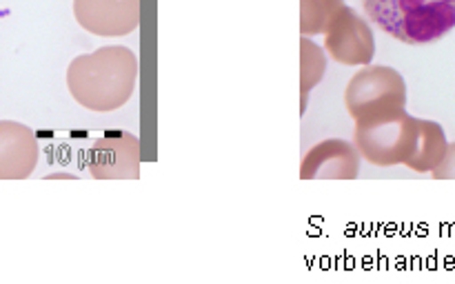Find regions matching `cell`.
Wrapping results in <instances>:
<instances>
[{
	"label": "cell",
	"instance_id": "10",
	"mask_svg": "<svg viewBox=\"0 0 455 284\" xmlns=\"http://www.w3.org/2000/svg\"><path fill=\"white\" fill-rule=\"evenodd\" d=\"M447 133L434 120L420 118V131H418L416 149H413L411 158L407 160V167L418 173L434 171L440 162H443L444 154H447Z\"/></svg>",
	"mask_w": 455,
	"mask_h": 284
},
{
	"label": "cell",
	"instance_id": "12",
	"mask_svg": "<svg viewBox=\"0 0 455 284\" xmlns=\"http://www.w3.org/2000/svg\"><path fill=\"white\" fill-rule=\"evenodd\" d=\"M345 7V0H300V36L324 34L331 18Z\"/></svg>",
	"mask_w": 455,
	"mask_h": 284
},
{
	"label": "cell",
	"instance_id": "5",
	"mask_svg": "<svg viewBox=\"0 0 455 284\" xmlns=\"http://www.w3.org/2000/svg\"><path fill=\"white\" fill-rule=\"evenodd\" d=\"M324 49L340 65H369L376 56L371 25L345 4L324 29Z\"/></svg>",
	"mask_w": 455,
	"mask_h": 284
},
{
	"label": "cell",
	"instance_id": "9",
	"mask_svg": "<svg viewBox=\"0 0 455 284\" xmlns=\"http://www.w3.org/2000/svg\"><path fill=\"white\" fill-rule=\"evenodd\" d=\"M38 138L27 124L0 120V180H25L38 164Z\"/></svg>",
	"mask_w": 455,
	"mask_h": 284
},
{
	"label": "cell",
	"instance_id": "6",
	"mask_svg": "<svg viewBox=\"0 0 455 284\" xmlns=\"http://www.w3.org/2000/svg\"><path fill=\"white\" fill-rule=\"evenodd\" d=\"M89 173L98 180H136L140 176L142 151L136 136L107 131L89 149Z\"/></svg>",
	"mask_w": 455,
	"mask_h": 284
},
{
	"label": "cell",
	"instance_id": "13",
	"mask_svg": "<svg viewBox=\"0 0 455 284\" xmlns=\"http://www.w3.org/2000/svg\"><path fill=\"white\" fill-rule=\"evenodd\" d=\"M431 173H434V178H438V180H451V178H455V142H449L443 162H440Z\"/></svg>",
	"mask_w": 455,
	"mask_h": 284
},
{
	"label": "cell",
	"instance_id": "2",
	"mask_svg": "<svg viewBox=\"0 0 455 284\" xmlns=\"http://www.w3.org/2000/svg\"><path fill=\"white\" fill-rule=\"evenodd\" d=\"M367 18L407 44H429L455 27V0H363Z\"/></svg>",
	"mask_w": 455,
	"mask_h": 284
},
{
	"label": "cell",
	"instance_id": "8",
	"mask_svg": "<svg viewBox=\"0 0 455 284\" xmlns=\"http://www.w3.org/2000/svg\"><path fill=\"white\" fill-rule=\"evenodd\" d=\"M360 151L351 142L329 138L307 151L300 167L302 180H354L360 173Z\"/></svg>",
	"mask_w": 455,
	"mask_h": 284
},
{
	"label": "cell",
	"instance_id": "4",
	"mask_svg": "<svg viewBox=\"0 0 455 284\" xmlns=\"http://www.w3.org/2000/svg\"><path fill=\"white\" fill-rule=\"evenodd\" d=\"M418 131L420 118H413L407 111L376 122L355 124V149L376 167L407 164L416 149Z\"/></svg>",
	"mask_w": 455,
	"mask_h": 284
},
{
	"label": "cell",
	"instance_id": "7",
	"mask_svg": "<svg viewBox=\"0 0 455 284\" xmlns=\"http://www.w3.org/2000/svg\"><path fill=\"white\" fill-rule=\"evenodd\" d=\"M140 0H74V16L84 31L120 38L140 25Z\"/></svg>",
	"mask_w": 455,
	"mask_h": 284
},
{
	"label": "cell",
	"instance_id": "3",
	"mask_svg": "<svg viewBox=\"0 0 455 284\" xmlns=\"http://www.w3.org/2000/svg\"><path fill=\"white\" fill-rule=\"evenodd\" d=\"M345 105L355 124L391 118L407 111V83L394 67L369 65L349 80Z\"/></svg>",
	"mask_w": 455,
	"mask_h": 284
},
{
	"label": "cell",
	"instance_id": "1",
	"mask_svg": "<svg viewBox=\"0 0 455 284\" xmlns=\"http://www.w3.org/2000/svg\"><path fill=\"white\" fill-rule=\"evenodd\" d=\"M138 78V58L132 49L100 47L74 58L67 69V87L80 106L98 114L116 111L132 98Z\"/></svg>",
	"mask_w": 455,
	"mask_h": 284
},
{
	"label": "cell",
	"instance_id": "11",
	"mask_svg": "<svg viewBox=\"0 0 455 284\" xmlns=\"http://www.w3.org/2000/svg\"><path fill=\"white\" fill-rule=\"evenodd\" d=\"M327 71V56L307 36L300 38V115L305 114L309 91L324 78Z\"/></svg>",
	"mask_w": 455,
	"mask_h": 284
}]
</instances>
